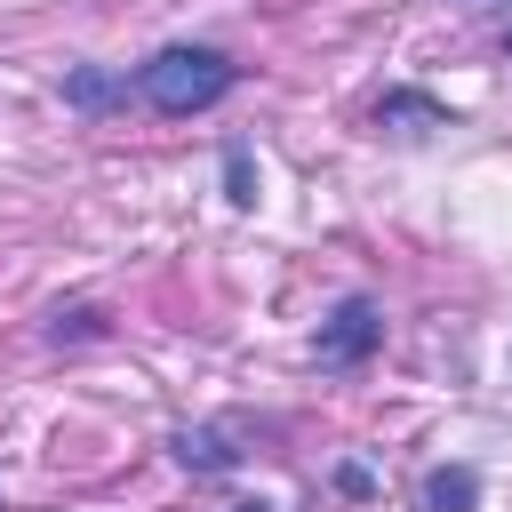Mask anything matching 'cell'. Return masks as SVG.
Returning a JSON list of instances; mask_svg holds the SVG:
<instances>
[{
  "label": "cell",
  "mask_w": 512,
  "mask_h": 512,
  "mask_svg": "<svg viewBox=\"0 0 512 512\" xmlns=\"http://www.w3.org/2000/svg\"><path fill=\"white\" fill-rule=\"evenodd\" d=\"M232 88H240V64H232L224 48H208V40H168V48H152V56L128 72V96L152 104L160 120H200V112H216Z\"/></svg>",
  "instance_id": "cell-1"
},
{
  "label": "cell",
  "mask_w": 512,
  "mask_h": 512,
  "mask_svg": "<svg viewBox=\"0 0 512 512\" xmlns=\"http://www.w3.org/2000/svg\"><path fill=\"white\" fill-rule=\"evenodd\" d=\"M48 336H56V344H64V336H104V312H96V304H72V312L48 320Z\"/></svg>",
  "instance_id": "cell-8"
},
{
  "label": "cell",
  "mask_w": 512,
  "mask_h": 512,
  "mask_svg": "<svg viewBox=\"0 0 512 512\" xmlns=\"http://www.w3.org/2000/svg\"><path fill=\"white\" fill-rule=\"evenodd\" d=\"M224 200L256 208V160H248V144H224Z\"/></svg>",
  "instance_id": "cell-7"
},
{
  "label": "cell",
  "mask_w": 512,
  "mask_h": 512,
  "mask_svg": "<svg viewBox=\"0 0 512 512\" xmlns=\"http://www.w3.org/2000/svg\"><path fill=\"white\" fill-rule=\"evenodd\" d=\"M504 56H512V40H504Z\"/></svg>",
  "instance_id": "cell-11"
},
{
  "label": "cell",
  "mask_w": 512,
  "mask_h": 512,
  "mask_svg": "<svg viewBox=\"0 0 512 512\" xmlns=\"http://www.w3.org/2000/svg\"><path fill=\"white\" fill-rule=\"evenodd\" d=\"M376 128H392V136H432V128H456V112H448L440 96H424V88H384V96H376Z\"/></svg>",
  "instance_id": "cell-4"
},
{
  "label": "cell",
  "mask_w": 512,
  "mask_h": 512,
  "mask_svg": "<svg viewBox=\"0 0 512 512\" xmlns=\"http://www.w3.org/2000/svg\"><path fill=\"white\" fill-rule=\"evenodd\" d=\"M424 512H480V472L472 464H432L424 488H416Z\"/></svg>",
  "instance_id": "cell-5"
},
{
  "label": "cell",
  "mask_w": 512,
  "mask_h": 512,
  "mask_svg": "<svg viewBox=\"0 0 512 512\" xmlns=\"http://www.w3.org/2000/svg\"><path fill=\"white\" fill-rule=\"evenodd\" d=\"M248 440H256V424H248V416H208V424L168 432V456H176L184 472L216 480V472H240V464H248Z\"/></svg>",
  "instance_id": "cell-3"
},
{
  "label": "cell",
  "mask_w": 512,
  "mask_h": 512,
  "mask_svg": "<svg viewBox=\"0 0 512 512\" xmlns=\"http://www.w3.org/2000/svg\"><path fill=\"white\" fill-rule=\"evenodd\" d=\"M120 96H128V72H104V64L64 72V104H72V112H104V104H120Z\"/></svg>",
  "instance_id": "cell-6"
},
{
  "label": "cell",
  "mask_w": 512,
  "mask_h": 512,
  "mask_svg": "<svg viewBox=\"0 0 512 512\" xmlns=\"http://www.w3.org/2000/svg\"><path fill=\"white\" fill-rule=\"evenodd\" d=\"M464 8H504V0H464Z\"/></svg>",
  "instance_id": "cell-10"
},
{
  "label": "cell",
  "mask_w": 512,
  "mask_h": 512,
  "mask_svg": "<svg viewBox=\"0 0 512 512\" xmlns=\"http://www.w3.org/2000/svg\"><path fill=\"white\" fill-rule=\"evenodd\" d=\"M232 512H272V504H232Z\"/></svg>",
  "instance_id": "cell-9"
},
{
  "label": "cell",
  "mask_w": 512,
  "mask_h": 512,
  "mask_svg": "<svg viewBox=\"0 0 512 512\" xmlns=\"http://www.w3.org/2000/svg\"><path fill=\"white\" fill-rule=\"evenodd\" d=\"M376 344H384V304H376V296H344V304L320 320L312 360L344 376V368H368V352H376Z\"/></svg>",
  "instance_id": "cell-2"
}]
</instances>
